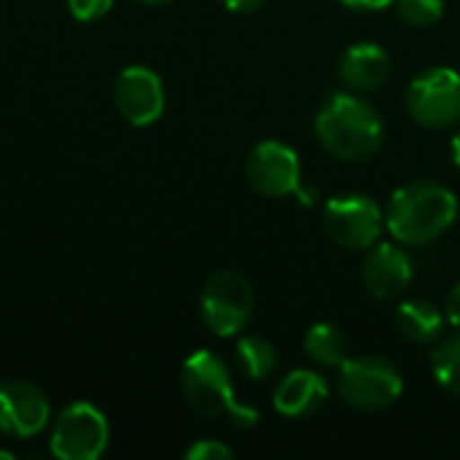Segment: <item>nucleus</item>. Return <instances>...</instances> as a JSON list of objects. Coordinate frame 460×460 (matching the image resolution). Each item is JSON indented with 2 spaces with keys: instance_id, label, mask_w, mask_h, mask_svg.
I'll return each instance as SVG.
<instances>
[{
  "instance_id": "nucleus-4",
  "label": "nucleus",
  "mask_w": 460,
  "mask_h": 460,
  "mask_svg": "<svg viewBox=\"0 0 460 460\" xmlns=\"http://www.w3.org/2000/svg\"><path fill=\"white\" fill-rule=\"evenodd\" d=\"M340 399L358 412H383L404 394L402 372L377 356H350L337 369Z\"/></svg>"
},
{
  "instance_id": "nucleus-5",
  "label": "nucleus",
  "mask_w": 460,
  "mask_h": 460,
  "mask_svg": "<svg viewBox=\"0 0 460 460\" xmlns=\"http://www.w3.org/2000/svg\"><path fill=\"white\" fill-rule=\"evenodd\" d=\"M323 229L340 248L367 251L380 240L385 213L369 194H337L323 205Z\"/></svg>"
},
{
  "instance_id": "nucleus-22",
  "label": "nucleus",
  "mask_w": 460,
  "mask_h": 460,
  "mask_svg": "<svg viewBox=\"0 0 460 460\" xmlns=\"http://www.w3.org/2000/svg\"><path fill=\"white\" fill-rule=\"evenodd\" d=\"M445 315H447V321L460 332V283H456L450 288V294L445 299Z\"/></svg>"
},
{
  "instance_id": "nucleus-23",
  "label": "nucleus",
  "mask_w": 460,
  "mask_h": 460,
  "mask_svg": "<svg viewBox=\"0 0 460 460\" xmlns=\"http://www.w3.org/2000/svg\"><path fill=\"white\" fill-rule=\"evenodd\" d=\"M340 3L348 5V8H353V11H385L396 0H340Z\"/></svg>"
},
{
  "instance_id": "nucleus-6",
  "label": "nucleus",
  "mask_w": 460,
  "mask_h": 460,
  "mask_svg": "<svg viewBox=\"0 0 460 460\" xmlns=\"http://www.w3.org/2000/svg\"><path fill=\"white\" fill-rule=\"evenodd\" d=\"M199 315L216 337L240 334L253 315V288L245 275L234 270L216 272L202 288Z\"/></svg>"
},
{
  "instance_id": "nucleus-15",
  "label": "nucleus",
  "mask_w": 460,
  "mask_h": 460,
  "mask_svg": "<svg viewBox=\"0 0 460 460\" xmlns=\"http://www.w3.org/2000/svg\"><path fill=\"white\" fill-rule=\"evenodd\" d=\"M394 321H396L399 334L412 345L437 342L442 337V332H445V315L429 299H407V302H402Z\"/></svg>"
},
{
  "instance_id": "nucleus-2",
  "label": "nucleus",
  "mask_w": 460,
  "mask_h": 460,
  "mask_svg": "<svg viewBox=\"0 0 460 460\" xmlns=\"http://www.w3.org/2000/svg\"><path fill=\"white\" fill-rule=\"evenodd\" d=\"M458 218L456 194L437 181H412L394 191L385 210V229L396 243L423 248L437 243Z\"/></svg>"
},
{
  "instance_id": "nucleus-25",
  "label": "nucleus",
  "mask_w": 460,
  "mask_h": 460,
  "mask_svg": "<svg viewBox=\"0 0 460 460\" xmlns=\"http://www.w3.org/2000/svg\"><path fill=\"white\" fill-rule=\"evenodd\" d=\"M450 151H453V162H456V167L460 170V132L453 135V140H450Z\"/></svg>"
},
{
  "instance_id": "nucleus-26",
  "label": "nucleus",
  "mask_w": 460,
  "mask_h": 460,
  "mask_svg": "<svg viewBox=\"0 0 460 460\" xmlns=\"http://www.w3.org/2000/svg\"><path fill=\"white\" fill-rule=\"evenodd\" d=\"M137 3H146V5H162V3H170V0H137Z\"/></svg>"
},
{
  "instance_id": "nucleus-8",
  "label": "nucleus",
  "mask_w": 460,
  "mask_h": 460,
  "mask_svg": "<svg viewBox=\"0 0 460 460\" xmlns=\"http://www.w3.org/2000/svg\"><path fill=\"white\" fill-rule=\"evenodd\" d=\"M407 113L426 129H447L460 121V73L429 67L407 89Z\"/></svg>"
},
{
  "instance_id": "nucleus-14",
  "label": "nucleus",
  "mask_w": 460,
  "mask_h": 460,
  "mask_svg": "<svg viewBox=\"0 0 460 460\" xmlns=\"http://www.w3.org/2000/svg\"><path fill=\"white\" fill-rule=\"evenodd\" d=\"M326 399H329V385L318 372L294 369L275 388L272 404L283 418L302 420V418H310L313 412H318L326 404Z\"/></svg>"
},
{
  "instance_id": "nucleus-24",
  "label": "nucleus",
  "mask_w": 460,
  "mask_h": 460,
  "mask_svg": "<svg viewBox=\"0 0 460 460\" xmlns=\"http://www.w3.org/2000/svg\"><path fill=\"white\" fill-rule=\"evenodd\" d=\"M232 13H253L264 5V0H221Z\"/></svg>"
},
{
  "instance_id": "nucleus-11",
  "label": "nucleus",
  "mask_w": 460,
  "mask_h": 460,
  "mask_svg": "<svg viewBox=\"0 0 460 460\" xmlns=\"http://www.w3.org/2000/svg\"><path fill=\"white\" fill-rule=\"evenodd\" d=\"M51 418L49 396L27 380L0 383V434L30 439L46 429Z\"/></svg>"
},
{
  "instance_id": "nucleus-20",
  "label": "nucleus",
  "mask_w": 460,
  "mask_h": 460,
  "mask_svg": "<svg viewBox=\"0 0 460 460\" xmlns=\"http://www.w3.org/2000/svg\"><path fill=\"white\" fill-rule=\"evenodd\" d=\"M234 453L218 439H199L186 450V460H232Z\"/></svg>"
},
{
  "instance_id": "nucleus-18",
  "label": "nucleus",
  "mask_w": 460,
  "mask_h": 460,
  "mask_svg": "<svg viewBox=\"0 0 460 460\" xmlns=\"http://www.w3.org/2000/svg\"><path fill=\"white\" fill-rule=\"evenodd\" d=\"M431 372L450 396L460 399V334L442 340L431 350Z\"/></svg>"
},
{
  "instance_id": "nucleus-3",
  "label": "nucleus",
  "mask_w": 460,
  "mask_h": 460,
  "mask_svg": "<svg viewBox=\"0 0 460 460\" xmlns=\"http://www.w3.org/2000/svg\"><path fill=\"white\" fill-rule=\"evenodd\" d=\"M181 391L189 407L202 418L226 415L232 426L240 431H251L259 423V410L237 402L229 367L210 350H197L183 361Z\"/></svg>"
},
{
  "instance_id": "nucleus-19",
  "label": "nucleus",
  "mask_w": 460,
  "mask_h": 460,
  "mask_svg": "<svg viewBox=\"0 0 460 460\" xmlns=\"http://www.w3.org/2000/svg\"><path fill=\"white\" fill-rule=\"evenodd\" d=\"M396 13L410 27H431L445 16V0H396Z\"/></svg>"
},
{
  "instance_id": "nucleus-1",
  "label": "nucleus",
  "mask_w": 460,
  "mask_h": 460,
  "mask_svg": "<svg viewBox=\"0 0 460 460\" xmlns=\"http://www.w3.org/2000/svg\"><path fill=\"white\" fill-rule=\"evenodd\" d=\"M318 143L340 162H367L385 137V124L372 102L348 92H332L315 113Z\"/></svg>"
},
{
  "instance_id": "nucleus-13",
  "label": "nucleus",
  "mask_w": 460,
  "mask_h": 460,
  "mask_svg": "<svg viewBox=\"0 0 460 460\" xmlns=\"http://www.w3.org/2000/svg\"><path fill=\"white\" fill-rule=\"evenodd\" d=\"M391 70H394L391 54L372 40L353 43L340 59V81L358 94L380 89L391 78Z\"/></svg>"
},
{
  "instance_id": "nucleus-12",
  "label": "nucleus",
  "mask_w": 460,
  "mask_h": 460,
  "mask_svg": "<svg viewBox=\"0 0 460 460\" xmlns=\"http://www.w3.org/2000/svg\"><path fill=\"white\" fill-rule=\"evenodd\" d=\"M361 280L375 299L394 302L412 283V259L407 256L404 248L394 243H375L372 248H367V259L361 264Z\"/></svg>"
},
{
  "instance_id": "nucleus-27",
  "label": "nucleus",
  "mask_w": 460,
  "mask_h": 460,
  "mask_svg": "<svg viewBox=\"0 0 460 460\" xmlns=\"http://www.w3.org/2000/svg\"><path fill=\"white\" fill-rule=\"evenodd\" d=\"M0 460H13V453H8V450H0Z\"/></svg>"
},
{
  "instance_id": "nucleus-9",
  "label": "nucleus",
  "mask_w": 460,
  "mask_h": 460,
  "mask_svg": "<svg viewBox=\"0 0 460 460\" xmlns=\"http://www.w3.org/2000/svg\"><path fill=\"white\" fill-rule=\"evenodd\" d=\"M245 178L256 194L280 199L299 189L302 164L291 146L280 140H261L251 148L245 159Z\"/></svg>"
},
{
  "instance_id": "nucleus-17",
  "label": "nucleus",
  "mask_w": 460,
  "mask_h": 460,
  "mask_svg": "<svg viewBox=\"0 0 460 460\" xmlns=\"http://www.w3.org/2000/svg\"><path fill=\"white\" fill-rule=\"evenodd\" d=\"M237 367L248 380H267L278 369V350L270 340L259 334H245L237 340Z\"/></svg>"
},
{
  "instance_id": "nucleus-7",
  "label": "nucleus",
  "mask_w": 460,
  "mask_h": 460,
  "mask_svg": "<svg viewBox=\"0 0 460 460\" xmlns=\"http://www.w3.org/2000/svg\"><path fill=\"white\" fill-rule=\"evenodd\" d=\"M111 439L108 418L89 402H75L54 418L49 450L59 460H97Z\"/></svg>"
},
{
  "instance_id": "nucleus-10",
  "label": "nucleus",
  "mask_w": 460,
  "mask_h": 460,
  "mask_svg": "<svg viewBox=\"0 0 460 460\" xmlns=\"http://www.w3.org/2000/svg\"><path fill=\"white\" fill-rule=\"evenodd\" d=\"M113 102L127 124L148 127L164 113V84L151 67L129 65L113 84Z\"/></svg>"
},
{
  "instance_id": "nucleus-16",
  "label": "nucleus",
  "mask_w": 460,
  "mask_h": 460,
  "mask_svg": "<svg viewBox=\"0 0 460 460\" xmlns=\"http://www.w3.org/2000/svg\"><path fill=\"white\" fill-rule=\"evenodd\" d=\"M305 353L318 364V367H334L340 369L350 358V342L342 329L334 323H315L310 326L305 337Z\"/></svg>"
},
{
  "instance_id": "nucleus-21",
  "label": "nucleus",
  "mask_w": 460,
  "mask_h": 460,
  "mask_svg": "<svg viewBox=\"0 0 460 460\" xmlns=\"http://www.w3.org/2000/svg\"><path fill=\"white\" fill-rule=\"evenodd\" d=\"M67 8L78 22H97L113 8V0H67Z\"/></svg>"
}]
</instances>
